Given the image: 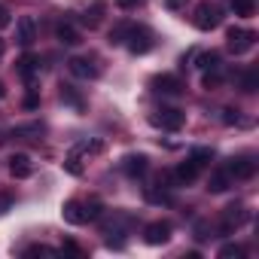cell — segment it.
<instances>
[{"mask_svg":"<svg viewBox=\"0 0 259 259\" xmlns=\"http://www.w3.org/2000/svg\"><path fill=\"white\" fill-rule=\"evenodd\" d=\"M125 46H128V52H132V55H147V52L153 49V34H150V28L132 25V31H128V37H125Z\"/></svg>","mask_w":259,"mask_h":259,"instance_id":"6da1fadb","label":"cell"},{"mask_svg":"<svg viewBox=\"0 0 259 259\" xmlns=\"http://www.w3.org/2000/svg\"><path fill=\"white\" fill-rule=\"evenodd\" d=\"M183 122H186V113L180 107H159L156 116H153V125L165 128V132H180Z\"/></svg>","mask_w":259,"mask_h":259,"instance_id":"7a4b0ae2","label":"cell"},{"mask_svg":"<svg viewBox=\"0 0 259 259\" xmlns=\"http://www.w3.org/2000/svg\"><path fill=\"white\" fill-rule=\"evenodd\" d=\"M192 22H195L198 31H213L220 25V7L210 4V0H201V4L195 7V19Z\"/></svg>","mask_w":259,"mask_h":259,"instance_id":"3957f363","label":"cell"},{"mask_svg":"<svg viewBox=\"0 0 259 259\" xmlns=\"http://www.w3.org/2000/svg\"><path fill=\"white\" fill-rule=\"evenodd\" d=\"M226 40H229V49L235 55H244L247 49H253L256 43V31H247V28H229L226 31Z\"/></svg>","mask_w":259,"mask_h":259,"instance_id":"277c9868","label":"cell"},{"mask_svg":"<svg viewBox=\"0 0 259 259\" xmlns=\"http://www.w3.org/2000/svg\"><path fill=\"white\" fill-rule=\"evenodd\" d=\"M226 174H229L232 180H250V177L256 174L253 156H232V159L226 162Z\"/></svg>","mask_w":259,"mask_h":259,"instance_id":"5b68a950","label":"cell"},{"mask_svg":"<svg viewBox=\"0 0 259 259\" xmlns=\"http://www.w3.org/2000/svg\"><path fill=\"white\" fill-rule=\"evenodd\" d=\"M244 220H247V210H244V204H241V201H232V204L223 210V223H220V232H223V235H232V232H235V229H238Z\"/></svg>","mask_w":259,"mask_h":259,"instance_id":"8992f818","label":"cell"},{"mask_svg":"<svg viewBox=\"0 0 259 259\" xmlns=\"http://www.w3.org/2000/svg\"><path fill=\"white\" fill-rule=\"evenodd\" d=\"M144 241H147L150 247H162V244H168V241H171V223H168V220H156V223H150V226L144 229Z\"/></svg>","mask_w":259,"mask_h":259,"instance_id":"52a82bcc","label":"cell"},{"mask_svg":"<svg viewBox=\"0 0 259 259\" xmlns=\"http://www.w3.org/2000/svg\"><path fill=\"white\" fill-rule=\"evenodd\" d=\"M150 85H153L159 95H171V98H174V95H180V92L186 89V85H183V79H180V76H174V73H159V76H153V82H150Z\"/></svg>","mask_w":259,"mask_h":259,"instance_id":"ba28073f","label":"cell"},{"mask_svg":"<svg viewBox=\"0 0 259 259\" xmlns=\"http://www.w3.org/2000/svg\"><path fill=\"white\" fill-rule=\"evenodd\" d=\"M67 70H70L73 76H79V79H95V76L101 73V67H98L95 61H89V58H70V61H67Z\"/></svg>","mask_w":259,"mask_h":259,"instance_id":"9c48e42d","label":"cell"},{"mask_svg":"<svg viewBox=\"0 0 259 259\" xmlns=\"http://www.w3.org/2000/svg\"><path fill=\"white\" fill-rule=\"evenodd\" d=\"M16 40H19V46H25V49L37 40V25H34L31 16H22V19H19V25H16Z\"/></svg>","mask_w":259,"mask_h":259,"instance_id":"30bf717a","label":"cell"},{"mask_svg":"<svg viewBox=\"0 0 259 259\" xmlns=\"http://www.w3.org/2000/svg\"><path fill=\"white\" fill-rule=\"evenodd\" d=\"M10 174H13L16 180H25V177H31V174H34V162H31V156H25V153H16V156H10Z\"/></svg>","mask_w":259,"mask_h":259,"instance_id":"8fae6325","label":"cell"},{"mask_svg":"<svg viewBox=\"0 0 259 259\" xmlns=\"http://www.w3.org/2000/svg\"><path fill=\"white\" fill-rule=\"evenodd\" d=\"M147 168H150V159H147L144 153H138V156H125V159H122V171H125L128 177H144Z\"/></svg>","mask_w":259,"mask_h":259,"instance_id":"7c38bea8","label":"cell"},{"mask_svg":"<svg viewBox=\"0 0 259 259\" xmlns=\"http://www.w3.org/2000/svg\"><path fill=\"white\" fill-rule=\"evenodd\" d=\"M16 70H19V76H22L25 82H31V79L37 76V70H40V58L28 52V55H22V58L16 61Z\"/></svg>","mask_w":259,"mask_h":259,"instance_id":"4fadbf2b","label":"cell"},{"mask_svg":"<svg viewBox=\"0 0 259 259\" xmlns=\"http://www.w3.org/2000/svg\"><path fill=\"white\" fill-rule=\"evenodd\" d=\"M61 217H64V223H70V226H82V223H85L82 201H76V198L64 201V207H61Z\"/></svg>","mask_w":259,"mask_h":259,"instance_id":"5bb4252c","label":"cell"},{"mask_svg":"<svg viewBox=\"0 0 259 259\" xmlns=\"http://www.w3.org/2000/svg\"><path fill=\"white\" fill-rule=\"evenodd\" d=\"M61 104H67V107H73L76 113H82L85 110V98L79 95V89H73V85H61Z\"/></svg>","mask_w":259,"mask_h":259,"instance_id":"9a60e30c","label":"cell"},{"mask_svg":"<svg viewBox=\"0 0 259 259\" xmlns=\"http://www.w3.org/2000/svg\"><path fill=\"white\" fill-rule=\"evenodd\" d=\"M198 177V165L192 162V159H186V162H180L177 168H174V180L180 183V186H186V183H192Z\"/></svg>","mask_w":259,"mask_h":259,"instance_id":"2e32d148","label":"cell"},{"mask_svg":"<svg viewBox=\"0 0 259 259\" xmlns=\"http://www.w3.org/2000/svg\"><path fill=\"white\" fill-rule=\"evenodd\" d=\"M55 37H58V43H64V46H76L82 37H79V31L70 25V22H61L58 28H55Z\"/></svg>","mask_w":259,"mask_h":259,"instance_id":"e0dca14e","label":"cell"},{"mask_svg":"<svg viewBox=\"0 0 259 259\" xmlns=\"http://www.w3.org/2000/svg\"><path fill=\"white\" fill-rule=\"evenodd\" d=\"M232 186V177L226 174V168H217L213 174H210V180H207V189L210 192H226Z\"/></svg>","mask_w":259,"mask_h":259,"instance_id":"ac0fdd59","label":"cell"},{"mask_svg":"<svg viewBox=\"0 0 259 259\" xmlns=\"http://www.w3.org/2000/svg\"><path fill=\"white\" fill-rule=\"evenodd\" d=\"M43 132H46L43 122H31V125H16L10 135H13V138H40Z\"/></svg>","mask_w":259,"mask_h":259,"instance_id":"d6986e66","label":"cell"},{"mask_svg":"<svg viewBox=\"0 0 259 259\" xmlns=\"http://www.w3.org/2000/svg\"><path fill=\"white\" fill-rule=\"evenodd\" d=\"M256 89H259V70L250 67V70L241 73V92H244V95H253Z\"/></svg>","mask_w":259,"mask_h":259,"instance_id":"ffe728a7","label":"cell"},{"mask_svg":"<svg viewBox=\"0 0 259 259\" xmlns=\"http://www.w3.org/2000/svg\"><path fill=\"white\" fill-rule=\"evenodd\" d=\"M82 213H85V223L101 220V217H104V204H101V198H89V201H82Z\"/></svg>","mask_w":259,"mask_h":259,"instance_id":"44dd1931","label":"cell"},{"mask_svg":"<svg viewBox=\"0 0 259 259\" xmlns=\"http://www.w3.org/2000/svg\"><path fill=\"white\" fill-rule=\"evenodd\" d=\"M104 10H107V4H104V0H95V4H92V10L82 16V19H85V25H89V28H98V22H101Z\"/></svg>","mask_w":259,"mask_h":259,"instance_id":"7402d4cb","label":"cell"},{"mask_svg":"<svg viewBox=\"0 0 259 259\" xmlns=\"http://www.w3.org/2000/svg\"><path fill=\"white\" fill-rule=\"evenodd\" d=\"M232 13L241 19H250L256 13V0H232Z\"/></svg>","mask_w":259,"mask_h":259,"instance_id":"603a6c76","label":"cell"},{"mask_svg":"<svg viewBox=\"0 0 259 259\" xmlns=\"http://www.w3.org/2000/svg\"><path fill=\"white\" fill-rule=\"evenodd\" d=\"M189 159H192L198 168H204V165H210V162H213V150H210V147H195V150L189 153Z\"/></svg>","mask_w":259,"mask_h":259,"instance_id":"cb8c5ba5","label":"cell"},{"mask_svg":"<svg viewBox=\"0 0 259 259\" xmlns=\"http://www.w3.org/2000/svg\"><path fill=\"white\" fill-rule=\"evenodd\" d=\"M195 67H201V70H220V52H201Z\"/></svg>","mask_w":259,"mask_h":259,"instance_id":"d4e9b609","label":"cell"},{"mask_svg":"<svg viewBox=\"0 0 259 259\" xmlns=\"http://www.w3.org/2000/svg\"><path fill=\"white\" fill-rule=\"evenodd\" d=\"M128 31H132V25H128V22H122V25H113V31H110V43H113V46H119V43H125V37H128Z\"/></svg>","mask_w":259,"mask_h":259,"instance_id":"484cf974","label":"cell"},{"mask_svg":"<svg viewBox=\"0 0 259 259\" xmlns=\"http://www.w3.org/2000/svg\"><path fill=\"white\" fill-rule=\"evenodd\" d=\"M241 256H244L241 244H223L220 247V259H241Z\"/></svg>","mask_w":259,"mask_h":259,"instance_id":"4316f807","label":"cell"},{"mask_svg":"<svg viewBox=\"0 0 259 259\" xmlns=\"http://www.w3.org/2000/svg\"><path fill=\"white\" fill-rule=\"evenodd\" d=\"M34 256H55V250L46 247V244H31V247L25 250V259H34Z\"/></svg>","mask_w":259,"mask_h":259,"instance_id":"83f0119b","label":"cell"},{"mask_svg":"<svg viewBox=\"0 0 259 259\" xmlns=\"http://www.w3.org/2000/svg\"><path fill=\"white\" fill-rule=\"evenodd\" d=\"M64 168H67L70 174H76V177L82 174V165H79V153H76V150H73V153L67 156V162H64Z\"/></svg>","mask_w":259,"mask_h":259,"instance_id":"f1b7e54d","label":"cell"},{"mask_svg":"<svg viewBox=\"0 0 259 259\" xmlns=\"http://www.w3.org/2000/svg\"><path fill=\"white\" fill-rule=\"evenodd\" d=\"M220 79H223V76H220V70H204V79H201V82H204V89L210 92V89H217V85H220Z\"/></svg>","mask_w":259,"mask_h":259,"instance_id":"f546056e","label":"cell"},{"mask_svg":"<svg viewBox=\"0 0 259 259\" xmlns=\"http://www.w3.org/2000/svg\"><path fill=\"white\" fill-rule=\"evenodd\" d=\"M207 238H210V223L198 220L195 223V241H207Z\"/></svg>","mask_w":259,"mask_h":259,"instance_id":"4dcf8cb0","label":"cell"},{"mask_svg":"<svg viewBox=\"0 0 259 259\" xmlns=\"http://www.w3.org/2000/svg\"><path fill=\"white\" fill-rule=\"evenodd\" d=\"M10 25H13V13H10V7H7V4H0V31L10 28Z\"/></svg>","mask_w":259,"mask_h":259,"instance_id":"1f68e13d","label":"cell"},{"mask_svg":"<svg viewBox=\"0 0 259 259\" xmlns=\"http://www.w3.org/2000/svg\"><path fill=\"white\" fill-rule=\"evenodd\" d=\"M223 122H226V125H235V122H238V110H232V107L223 110Z\"/></svg>","mask_w":259,"mask_h":259,"instance_id":"d6a6232c","label":"cell"},{"mask_svg":"<svg viewBox=\"0 0 259 259\" xmlns=\"http://www.w3.org/2000/svg\"><path fill=\"white\" fill-rule=\"evenodd\" d=\"M37 107H40V98H37V95L31 92V95L25 98V110H37Z\"/></svg>","mask_w":259,"mask_h":259,"instance_id":"836d02e7","label":"cell"},{"mask_svg":"<svg viewBox=\"0 0 259 259\" xmlns=\"http://www.w3.org/2000/svg\"><path fill=\"white\" fill-rule=\"evenodd\" d=\"M186 4H189V0H165V7H168V10H183Z\"/></svg>","mask_w":259,"mask_h":259,"instance_id":"e575fe53","label":"cell"},{"mask_svg":"<svg viewBox=\"0 0 259 259\" xmlns=\"http://www.w3.org/2000/svg\"><path fill=\"white\" fill-rule=\"evenodd\" d=\"M138 4H141V0H116L119 10H132V7H138Z\"/></svg>","mask_w":259,"mask_h":259,"instance_id":"d590c367","label":"cell"},{"mask_svg":"<svg viewBox=\"0 0 259 259\" xmlns=\"http://www.w3.org/2000/svg\"><path fill=\"white\" fill-rule=\"evenodd\" d=\"M64 250H70V253H76V256H82V250H79V244H73V241H64Z\"/></svg>","mask_w":259,"mask_h":259,"instance_id":"8d00e7d4","label":"cell"},{"mask_svg":"<svg viewBox=\"0 0 259 259\" xmlns=\"http://www.w3.org/2000/svg\"><path fill=\"white\" fill-rule=\"evenodd\" d=\"M10 204H13V198H10V195H0V213H4Z\"/></svg>","mask_w":259,"mask_h":259,"instance_id":"74e56055","label":"cell"},{"mask_svg":"<svg viewBox=\"0 0 259 259\" xmlns=\"http://www.w3.org/2000/svg\"><path fill=\"white\" fill-rule=\"evenodd\" d=\"M4 95H7V85H4V82H0V98H4Z\"/></svg>","mask_w":259,"mask_h":259,"instance_id":"f35d334b","label":"cell"},{"mask_svg":"<svg viewBox=\"0 0 259 259\" xmlns=\"http://www.w3.org/2000/svg\"><path fill=\"white\" fill-rule=\"evenodd\" d=\"M0 55H4V40H0Z\"/></svg>","mask_w":259,"mask_h":259,"instance_id":"ab89813d","label":"cell"}]
</instances>
